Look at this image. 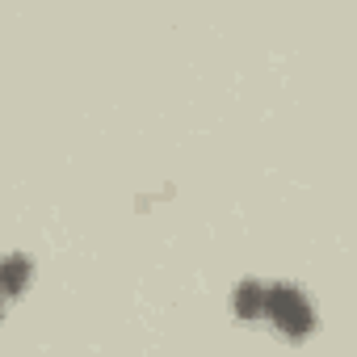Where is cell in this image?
Returning <instances> with one entry per match:
<instances>
[{
	"mask_svg": "<svg viewBox=\"0 0 357 357\" xmlns=\"http://www.w3.org/2000/svg\"><path fill=\"white\" fill-rule=\"evenodd\" d=\"M261 311H269V319L286 336H307L315 328V311H311V303L303 298L298 286H273V290H265V307Z\"/></svg>",
	"mask_w": 357,
	"mask_h": 357,
	"instance_id": "obj_1",
	"label": "cell"
},
{
	"mask_svg": "<svg viewBox=\"0 0 357 357\" xmlns=\"http://www.w3.org/2000/svg\"><path fill=\"white\" fill-rule=\"evenodd\" d=\"M30 282V261L26 257H5L0 261V294H22Z\"/></svg>",
	"mask_w": 357,
	"mask_h": 357,
	"instance_id": "obj_2",
	"label": "cell"
},
{
	"mask_svg": "<svg viewBox=\"0 0 357 357\" xmlns=\"http://www.w3.org/2000/svg\"><path fill=\"white\" fill-rule=\"evenodd\" d=\"M261 307H265V286H261V282H244V286L236 290V311H240L244 319H252V315H261Z\"/></svg>",
	"mask_w": 357,
	"mask_h": 357,
	"instance_id": "obj_3",
	"label": "cell"
}]
</instances>
